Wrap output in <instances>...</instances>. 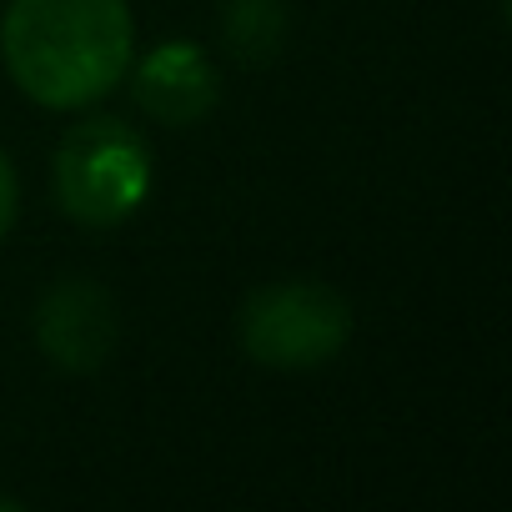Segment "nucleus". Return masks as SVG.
Segmentation results:
<instances>
[{"label":"nucleus","mask_w":512,"mask_h":512,"mask_svg":"<svg viewBox=\"0 0 512 512\" xmlns=\"http://www.w3.org/2000/svg\"><path fill=\"white\" fill-rule=\"evenodd\" d=\"M11 81L46 111H81L116 91L136 56L126 0H11L0 21Z\"/></svg>","instance_id":"obj_1"},{"label":"nucleus","mask_w":512,"mask_h":512,"mask_svg":"<svg viewBox=\"0 0 512 512\" xmlns=\"http://www.w3.org/2000/svg\"><path fill=\"white\" fill-rule=\"evenodd\" d=\"M51 181H56V206L76 226L111 231L146 201L151 151L136 126L116 116H86L61 136Z\"/></svg>","instance_id":"obj_2"},{"label":"nucleus","mask_w":512,"mask_h":512,"mask_svg":"<svg viewBox=\"0 0 512 512\" xmlns=\"http://www.w3.org/2000/svg\"><path fill=\"white\" fill-rule=\"evenodd\" d=\"M236 337L256 367L312 372L347 347L352 307L327 282H272L241 302Z\"/></svg>","instance_id":"obj_3"},{"label":"nucleus","mask_w":512,"mask_h":512,"mask_svg":"<svg viewBox=\"0 0 512 512\" xmlns=\"http://www.w3.org/2000/svg\"><path fill=\"white\" fill-rule=\"evenodd\" d=\"M116 297L101 282L66 277L36 307V342L61 372H96L116 352Z\"/></svg>","instance_id":"obj_4"},{"label":"nucleus","mask_w":512,"mask_h":512,"mask_svg":"<svg viewBox=\"0 0 512 512\" xmlns=\"http://www.w3.org/2000/svg\"><path fill=\"white\" fill-rule=\"evenodd\" d=\"M131 86H136V106L151 121H166V126L206 121L221 101V71L191 41H166L151 56H141Z\"/></svg>","instance_id":"obj_5"},{"label":"nucleus","mask_w":512,"mask_h":512,"mask_svg":"<svg viewBox=\"0 0 512 512\" xmlns=\"http://www.w3.org/2000/svg\"><path fill=\"white\" fill-rule=\"evenodd\" d=\"M221 41L236 61L262 66L287 41V11L282 0H226L221 11Z\"/></svg>","instance_id":"obj_6"},{"label":"nucleus","mask_w":512,"mask_h":512,"mask_svg":"<svg viewBox=\"0 0 512 512\" xmlns=\"http://www.w3.org/2000/svg\"><path fill=\"white\" fill-rule=\"evenodd\" d=\"M16 206H21V186H16V166L0 151V236L16 226Z\"/></svg>","instance_id":"obj_7"},{"label":"nucleus","mask_w":512,"mask_h":512,"mask_svg":"<svg viewBox=\"0 0 512 512\" xmlns=\"http://www.w3.org/2000/svg\"><path fill=\"white\" fill-rule=\"evenodd\" d=\"M0 507H11V512H16V507H21V502H11V497H0Z\"/></svg>","instance_id":"obj_8"}]
</instances>
